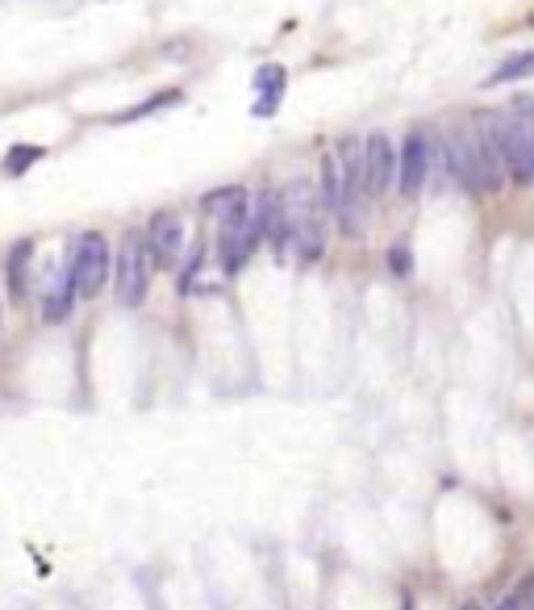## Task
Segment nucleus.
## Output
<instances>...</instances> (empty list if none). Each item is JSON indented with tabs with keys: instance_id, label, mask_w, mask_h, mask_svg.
Listing matches in <instances>:
<instances>
[{
	"instance_id": "obj_1",
	"label": "nucleus",
	"mask_w": 534,
	"mask_h": 610,
	"mask_svg": "<svg viewBox=\"0 0 534 610\" xmlns=\"http://www.w3.org/2000/svg\"><path fill=\"white\" fill-rule=\"evenodd\" d=\"M438 155L447 159L455 185L468 189L472 197H485V192L501 189V176L505 171H501V159H497L485 118L468 130H447V138L438 143Z\"/></svg>"
},
{
	"instance_id": "obj_2",
	"label": "nucleus",
	"mask_w": 534,
	"mask_h": 610,
	"mask_svg": "<svg viewBox=\"0 0 534 610\" xmlns=\"http://www.w3.org/2000/svg\"><path fill=\"white\" fill-rule=\"evenodd\" d=\"M109 273H113V252L104 243V234L84 231L71 247V259H67V276H71V293L76 301H92L109 285Z\"/></svg>"
},
{
	"instance_id": "obj_3",
	"label": "nucleus",
	"mask_w": 534,
	"mask_h": 610,
	"mask_svg": "<svg viewBox=\"0 0 534 610\" xmlns=\"http://www.w3.org/2000/svg\"><path fill=\"white\" fill-rule=\"evenodd\" d=\"M151 255H146L143 234H125L122 247H118V259H113V289H118V301L122 306H143L146 289H151Z\"/></svg>"
},
{
	"instance_id": "obj_4",
	"label": "nucleus",
	"mask_w": 534,
	"mask_h": 610,
	"mask_svg": "<svg viewBox=\"0 0 534 610\" xmlns=\"http://www.w3.org/2000/svg\"><path fill=\"white\" fill-rule=\"evenodd\" d=\"M434 159H438V143H434L426 130H410L401 151H397V180H392L401 189V197H418V192L426 189Z\"/></svg>"
},
{
	"instance_id": "obj_5",
	"label": "nucleus",
	"mask_w": 534,
	"mask_h": 610,
	"mask_svg": "<svg viewBox=\"0 0 534 610\" xmlns=\"http://www.w3.org/2000/svg\"><path fill=\"white\" fill-rule=\"evenodd\" d=\"M359 171H364V192L368 197H385L397 180V147L389 134H368L359 143Z\"/></svg>"
},
{
	"instance_id": "obj_6",
	"label": "nucleus",
	"mask_w": 534,
	"mask_h": 610,
	"mask_svg": "<svg viewBox=\"0 0 534 610\" xmlns=\"http://www.w3.org/2000/svg\"><path fill=\"white\" fill-rule=\"evenodd\" d=\"M146 243V255H151V264L155 268H176L180 264V255H185V218L180 213H155L151 218V226L143 234Z\"/></svg>"
},
{
	"instance_id": "obj_7",
	"label": "nucleus",
	"mask_w": 534,
	"mask_h": 610,
	"mask_svg": "<svg viewBox=\"0 0 534 610\" xmlns=\"http://www.w3.org/2000/svg\"><path fill=\"white\" fill-rule=\"evenodd\" d=\"M71 306H76V293H71V276L67 268L46 276V285H42V318L46 322H63V318L71 314Z\"/></svg>"
},
{
	"instance_id": "obj_8",
	"label": "nucleus",
	"mask_w": 534,
	"mask_h": 610,
	"mask_svg": "<svg viewBox=\"0 0 534 610\" xmlns=\"http://www.w3.org/2000/svg\"><path fill=\"white\" fill-rule=\"evenodd\" d=\"M255 88H259V101H255V118H271L276 106H280V92H285V67L267 64L259 67L255 76Z\"/></svg>"
},
{
	"instance_id": "obj_9",
	"label": "nucleus",
	"mask_w": 534,
	"mask_h": 610,
	"mask_svg": "<svg viewBox=\"0 0 534 610\" xmlns=\"http://www.w3.org/2000/svg\"><path fill=\"white\" fill-rule=\"evenodd\" d=\"M318 201H322L326 218H338V206H343V171H338V155L334 151L322 155V189H318Z\"/></svg>"
},
{
	"instance_id": "obj_10",
	"label": "nucleus",
	"mask_w": 534,
	"mask_h": 610,
	"mask_svg": "<svg viewBox=\"0 0 534 610\" xmlns=\"http://www.w3.org/2000/svg\"><path fill=\"white\" fill-rule=\"evenodd\" d=\"M30 259H34V243H30V239H21L18 247L9 252V268H4L13 301H21V297L30 293Z\"/></svg>"
},
{
	"instance_id": "obj_11",
	"label": "nucleus",
	"mask_w": 534,
	"mask_h": 610,
	"mask_svg": "<svg viewBox=\"0 0 534 610\" xmlns=\"http://www.w3.org/2000/svg\"><path fill=\"white\" fill-rule=\"evenodd\" d=\"M534 76V51H518L510 55L505 64H497L489 76H485V88H497V85H510V80H526Z\"/></svg>"
},
{
	"instance_id": "obj_12",
	"label": "nucleus",
	"mask_w": 534,
	"mask_h": 610,
	"mask_svg": "<svg viewBox=\"0 0 534 610\" xmlns=\"http://www.w3.org/2000/svg\"><path fill=\"white\" fill-rule=\"evenodd\" d=\"M247 201H251L247 189H218L201 201V210H205L209 218H226V213H234L238 206H247Z\"/></svg>"
},
{
	"instance_id": "obj_13",
	"label": "nucleus",
	"mask_w": 534,
	"mask_h": 610,
	"mask_svg": "<svg viewBox=\"0 0 534 610\" xmlns=\"http://www.w3.org/2000/svg\"><path fill=\"white\" fill-rule=\"evenodd\" d=\"M38 159H42V147H13L9 151V159H4V171H9V176H21L30 164H38Z\"/></svg>"
},
{
	"instance_id": "obj_14",
	"label": "nucleus",
	"mask_w": 534,
	"mask_h": 610,
	"mask_svg": "<svg viewBox=\"0 0 534 610\" xmlns=\"http://www.w3.org/2000/svg\"><path fill=\"white\" fill-rule=\"evenodd\" d=\"M389 273H392V276H410V273H413V252H410V243H392V247H389Z\"/></svg>"
},
{
	"instance_id": "obj_15",
	"label": "nucleus",
	"mask_w": 534,
	"mask_h": 610,
	"mask_svg": "<svg viewBox=\"0 0 534 610\" xmlns=\"http://www.w3.org/2000/svg\"><path fill=\"white\" fill-rule=\"evenodd\" d=\"M180 101V92H159V97H151L146 106H138V109H125L122 113V122H130V118H146L151 109H164V106H176Z\"/></svg>"
},
{
	"instance_id": "obj_16",
	"label": "nucleus",
	"mask_w": 534,
	"mask_h": 610,
	"mask_svg": "<svg viewBox=\"0 0 534 610\" xmlns=\"http://www.w3.org/2000/svg\"><path fill=\"white\" fill-rule=\"evenodd\" d=\"M401 610H413V598H410V594H405V598H401Z\"/></svg>"
},
{
	"instance_id": "obj_17",
	"label": "nucleus",
	"mask_w": 534,
	"mask_h": 610,
	"mask_svg": "<svg viewBox=\"0 0 534 610\" xmlns=\"http://www.w3.org/2000/svg\"><path fill=\"white\" fill-rule=\"evenodd\" d=\"M464 610H480V607H472V602H468V607H464Z\"/></svg>"
}]
</instances>
